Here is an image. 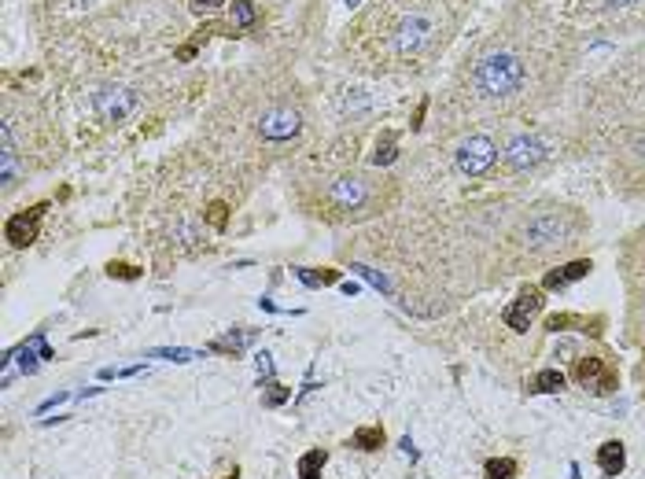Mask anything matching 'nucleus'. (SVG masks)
Listing matches in <instances>:
<instances>
[{
	"instance_id": "f257e3e1",
	"label": "nucleus",
	"mask_w": 645,
	"mask_h": 479,
	"mask_svg": "<svg viewBox=\"0 0 645 479\" xmlns=\"http://www.w3.org/2000/svg\"><path fill=\"white\" fill-rule=\"evenodd\" d=\"M476 85L487 96H512L524 85V63L509 52L483 56L476 67Z\"/></svg>"
},
{
	"instance_id": "f03ea898",
	"label": "nucleus",
	"mask_w": 645,
	"mask_h": 479,
	"mask_svg": "<svg viewBox=\"0 0 645 479\" xmlns=\"http://www.w3.org/2000/svg\"><path fill=\"white\" fill-rule=\"evenodd\" d=\"M498 159V148H494L490 137H468L461 148H458V170L465 177H483V173L494 166Z\"/></svg>"
},
{
	"instance_id": "7ed1b4c3",
	"label": "nucleus",
	"mask_w": 645,
	"mask_h": 479,
	"mask_svg": "<svg viewBox=\"0 0 645 479\" xmlns=\"http://www.w3.org/2000/svg\"><path fill=\"white\" fill-rule=\"evenodd\" d=\"M575 232V222L564 214H542L527 225V244L531 247H553V244H564V240Z\"/></svg>"
},
{
	"instance_id": "20e7f679",
	"label": "nucleus",
	"mask_w": 645,
	"mask_h": 479,
	"mask_svg": "<svg viewBox=\"0 0 645 479\" xmlns=\"http://www.w3.org/2000/svg\"><path fill=\"white\" fill-rule=\"evenodd\" d=\"M93 107L103 122H122L129 111L137 107V93L133 89H118V85H107L93 96Z\"/></svg>"
},
{
	"instance_id": "39448f33",
	"label": "nucleus",
	"mask_w": 645,
	"mask_h": 479,
	"mask_svg": "<svg viewBox=\"0 0 645 479\" xmlns=\"http://www.w3.org/2000/svg\"><path fill=\"white\" fill-rule=\"evenodd\" d=\"M575 380L583 383L590 395H612L616 391V373L609 369L605 358H583L575 365Z\"/></svg>"
},
{
	"instance_id": "423d86ee",
	"label": "nucleus",
	"mask_w": 645,
	"mask_h": 479,
	"mask_svg": "<svg viewBox=\"0 0 645 479\" xmlns=\"http://www.w3.org/2000/svg\"><path fill=\"white\" fill-rule=\"evenodd\" d=\"M299 129H303V118H299V111H291V107H273V111H266L262 122H258V133L266 140H291Z\"/></svg>"
},
{
	"instance_id": "0eeeda50",
	"label": "nucleus",
	"mask_w": 645,
	"mask_h": 479,
	"mask_svg": "<svg viewBox=\"0 0 645 479\" xmlns=\"http://www.w3.org/2000/svg\"><path fill=\"white\" fill-rule=\"evenodd\" d=\"M542 310V295H539V288H524L520 292V299L512 302V307H505V314H502V321L509 324L512 332H527V324H531V317Z\"/></svg>"
},
{
	"instance_id": "6e6552de",
	"label": "nucleus",
	"mask_w": 645,
	"mask_h": 479,
	"mask_svg": "<svg viewBox=\"0 0 645 479\" xmlns=\"http://www.w3.org/2000/svg\"><path fill=\"white\" fill-rule=\"evenodd\" d=\"M48 207L41 203V207H33V210H26V214H15V217H8V225H4V236L11 240V247H30L33 240H37V225H41V214H45Z\"/></svg>"
},
{
	"instance_id": "1a4fd4ad",
	"label": "nucleus",
	"mask_w": 645,
	"mask_h": 479,
	"mask_svg": "<svg viewBox=\"0 0 645 479\" xmlns=\"http://www.w3.org/2000/svg\"><path fill=\"white\" fill-rule=\"evenodd\" d=\"M546 159V148H542V140L539 137H516V140H509V148H505V163L512 166V170H531L535 163H542Z\"/></svg>"
},
{
	"instance_id": "9d476101",
	"label": "nucleus",
	"mask_w": 645,
	"mask_h": 479,
	"mask_svg": "<svg viewBox=\"0 0 645 479\" xmlns=\"http://www.w3.org/2000/svg\"><path fill=\"white\" fill-rule=\"evenodd\" d=\"M597 468L605 479H616L623 468H627V446H623L619 439H609L597 446Z\"/></svg>"
},
{
	"instance_id": "9b49d317",
	"label": "nucleus",
	"mask_w": 645,
	"mask_h": 479,
	"mask_svg": "<svg viewBox=\"0 0 645 479\" xmlns=\"http://www.w3.org/2000/svg\"><path fill=\"white\" fill-rule=\"evenodd\" d=\"M258 339V329H229L225 336H218L207 351H214V354H229V358H236V354H244L247 346Z\"/></svg>"
},
{
	"instance_id": "f8f14e48",
	"label": "nucleus",
	"mask_w": 645,
	"mask_h": 479,
	"mask_svg": "<svg viewBox=\"0 0 645 479\" xmlns=\"http://www.w3.org/2000/svg\"><path fill=\"white\" fill-rule=\"evenodd\" d=\"M332 203H339L343 210H358L365 203V185L358 177H343L332 185Z\"/></svg>"
},
{
	"instance_id": "ddd939ff",
	"label": "nucleus",
	"mask_w": 645,
	"mask_h": 479,
	"mask_svg": "<svg viewBox=\"0 0 645 479\" xmlns=\"http://www.w3.org/2000/svg\"><path fill=\"white\" fill-rule=\"evenodd\" d=\"M590 273V262L587 258H579V262H568V266H561V269H553L549 277H546V288H568V284H575V280H583Z\"/></svg>"
},
{
	"instance_id": "4468645a",
	"label": "nucleus",
	"mask_w": 645,
	"mask_h": 479,
	"mask_svg": "<svg viewBox=\"0 0 645 479\" xmlns=\"http://www.w3.org/2000/svg\"><path fill=\"white\" fill-rule=\"evenodd\" d=\"M325 465H329V450L314 446V450H306V453L295 461V475H299V479H321Z\"/></svg>"
},
{
	"instance_id": "2eb2a0df",
	"label": "nucleus",
	"mask_w": 645,
	"mask_h": 479,
	"mask_svg": "<svg viewBox=\"0 0 645 479\" xmlns=\"http://www.w3.org/2000/svg\"><path fill=\"white\" fill-rule=\"evenodd\" d=\"M383 443H387V435H383L380 424H361V428H354V435H351V446L361 450V453H376Z\"/></svg>"
},
{
	"instance_id": "dca6fc26",
	"label": "nucleus",
	"mask_w": 645,
	"mask_h": 479,
	"mask_svg": "<svg viewBox=\"0 0 645 479\" xmlns=\"http://www.w3.org/2000/svg\"><path fill=\"white\" fill-rule=\"evenodd\" d=\"M424 34H428V19H420V15H413L410 23H402V30H398V52L417 48Z\"/></svg>"
},
{
	"instance_id": "f3484780",
	"label": "nucleus",
	"mask_w": 645,
	"mask_h": 479,
	"mask_svg": "<svg viewBox=\"0 0 645 479\" xmlns=\"http://www.w3.org/2000/svg\"><path fill=\"white\" fill-rule=\"evenodd\" d=\"M531 391L535 395H557V391H564V376L557 373V369H542V373L531 380Z\"/></svg>"
},
{
	"instance_id": "a211bd4d",
	"label": "nucleus",
	"mask_w": 645,
	"mask_h": 479,
	"mask_svg": "<svg viewBox=\"0 0 645 479\" xmlns=\"http://www.w3.org/2000/svg\"><path fill=\"white\" fill-rule=\"evenodd\" d=\"M288 402H291V387L277 383V380H269V383L262 387V406H266V409H281V406H288Z\"/></svg>"
},
{
	"instance_id": "6ab92c4d",
	"label": "nucleus",
	"mask_w": 645,
	"mask_h": 479,
	"mask_svg": "<svg viewBox=\"0 0 645 479\" xmlns=\"http://www.w3.org/2000/svg\"><path fill=\"white\" fill-rule=\"evenodd\" d=\"M295 277H299V280H303V284H306V288H325V284H336V280H339V273H336V269H325V273H314V269H306V266H299V269H295Z\"/></svg>"
},
{
	"instance_id": "aec40b11",
	"label": "nucleus",
	"mask_w": 645,
	"mask_h": 479,
	"mask_svg": "<svg viewBox=\"0 0 645 479\" xmlns=\"http://www.w3.org/2000/svg\"><path fill=\"white\" fill-rule=\"evenodd\" d=\"M144 358H162V361H177V365H185V361L200 358V354L188 351V346H155V351H148Z\"/></svg>"
},
{
	"instance_id": "412c9836",
	"label": "nucleus",
	"mask_w": 645,
	"mask_h": 479,
	"mask_svg": "<svg viewBox=\"0 0 645 479\" xmlns=\"http://www.w3.org/2000/svg\"><path fill=\"white\" fill-rule=\"evenodd\" d=\"M483 475L487 479H516V461H512V457H490Z\"/></svg>"
},
{
	"instance_id": "4be33fe9",
	"label": "nucleus",
	"mask_w": 645,
	"mask_h": 479,
	"mask_svg": "<svg viewBox=\"0 0 645 479\" xmlns=\"http://www.w3.org/2000/svg\"><path fill=\"white\" fill-rule=\"evenodd\" d=\"M254 369H258V387H266V383L273 380V373H277V369H273V354H269V351H258V354H254Z\"/></svg>"
},
{
	"instance_id": "5701e85b",
	"label": "nucleus",
	"mask_w": 645,
	"mask_h": 479,
	"mask_svg": "<svg viewBox=\"0 0 645 479\" xmlns=\"http://www.w3.org/2000/svg\"><path fill=\"white\" fill-rule=\"evenodd\" d=\"M232 15H236V26H251V23H254L251 0H232Z\"/></svg>"
},
{
	"instance_id": "b1692460",
	"label": "nucleus",
	"mask_w": 645,
	"mask_h": 479,
	"mask_svg": "<svg viewBox=\"0 0 645 479\" xmlns=\"http://www.w3.org/2000/svg\"><path fill=\"white\" fill-rule=\"evenodd\" d=\"M354 273H358L361 280H369L373 288H380V292H391V284H387V277H383V273H376V269H369V266H354Z\"/></svg>"
},
{
	"instance_id": "393cba45",
	"label": "nucleus",
	"mask_w": 645,
	"mask_h": 479,
	"mask_svg": "<svg viewBox=\"0 0 645 479\" xmlns=\"http://www.w3.org/2000/svg\"><path fill=\"white\" fill-rule=\"evenodd\" d=\"M63 402H71V391H56V395H48L45 402L37 406V417H45L48 409H56V406H63Z\"/></svg>"
},
{
	"instance_id": "a878e982",
	"label": "nucleus",
	"mask_w": 645,
	"mask_h": 479,
	"mask_svg": "<svg viewBox=\"0 0 645 479\" xmlns=\"http://www.w3.org/2000/svg\"><path fill=\"white\" fill-rule=\"evenodd\" d=\"M26 343H30V346H33V351L41 354V361H52V358H56V351H52V346L45 343V336H41V332H37V336H30Z\"/></svg>"
},
{
	"instance_id": "bb28decb",
	"label": "nucleus",
	"mask_w": 645,
	"mask_h": 479,
	"mask_svg": "<svg viewBox=\"0 0 645 479\" xmlns=\"http://www.w3.org/2000/svg\"><path fill=\"white\" fill-rule=\"evenodd\" d=\"M107 273H111V277H122V280H137V277H140L137 266H125V262H111V266H107Z\"/></svg>"
},
{
	"instance_id": "cd10ccee",
	"label": "nucleus",
	"mask_w": 645,
	"mask_h": 479,
	"mask_svg": "<svg viewBox=\"0 0 645 479\" xmlns=\"http://www.w3.org/2000/svg\"><path fill=\"white\" fill-rule=\"evenodd\" d=\"M391 159H395V144H391V140H383V148H376L373 163H376V166H383V163H391Z\"/></svg>"
},
{
	"instance_id": "c85d7f7f",
	"label": "nucleus",
	"mask_w": 645,
	"mask_h": 479,
	"mask_svg": "<svg viewBox=\"0 0 645 479\" xmlns=\"http://www.w3.org/2000/svg\"><path fill=\"white\" fill-rule=\"evenodd\" d=\"M207 217H210L214 229H225V203H210V214H207Z\"/></svg>"
},
{
	"instance_id": "c756f323",
	"label": "nucleus",
	"mask_w": 645,
	"mask_h": 479,
	"mask_svg": "<svg viewBox=\"0 0 645 479\" xmlns=\"http://www.w3.org/2000/svg\"><path fill=\"white\" fill-rule=\"evenodd\" d=\"M398 450L410 457V461H420V450H417V443L410 439V435H402V439H398Z\"/></svg>"
},
{
	"instance_id": "7c9ffc66",
	"label": "nucleus",
	"mask_w": 645,
	"mask_h": 479,
	"mask_svg": "<svg viewBox=\"0 0 645 479\" xmlns=\"http://www.w3.org/2000/svg\"><path fill=\"white\" fill-rule=\"evenodd\" d=\"M557 358H561V361L575 358V343H572V339H561V343H557Z\"/></svg>"
},
{
	"instance_id": "2f4dec72",
	"label": "nucleus",
	"mask_w": 645,
	"mask_h": 479,
	"mask_svg": "<svg viewBox=\"0 0 645 479\" xmlns=\"http://www.w3.org/2000/svg\"><path fill=\"white\" fill-rule=\"evenodd\" d=\"M103 391H107V387H81L74 398H81V402H85V398H96V395H103Z\"/></svg>"
},
{
	"instance_id": "473e14b6",
	"label": "nucleus",
	"mask_w": 645,
	"mask_h": 479,
	"mask_svg": "<svg viewBox=\"0 0 645 479\" xmlns=\"http://www.w3.org/2000/svg\"><path fill=\"white\" fill-rule=\"evenodd\" d=\"M222 0H192V11H210V8H218Z\"/></svg>"
},
{
	"instance_id": "72a5a7b5",
	"label": "nucleus",
	"mask_w": 645,
	"mask_h": 479,
	"mask_svg": "<svg viewBox=\"0 0 645 479\" xmlns=\"http://www.w3.org/2000/svg\"><path fill=\"white\" fill-rule=\"evenodd\" d=\"M100 380H103V383H107V380H118V369H115V365H103V369H100Z\"/></svg>"
},
{
	"instance_id": "f704fd0d",
	"label": "nucleus",
	"mask_w": 645,
	"mask_h": 479,
	"mask_svg": "<svg viewBox=\"0 0 645 479\" xmlns=\"http://www.w3.org/2000/svg\"><path fill=\"white\" fill-rule=\"evenodd\" d=\"M339 288H343V295H358V284H354V280H343Z\"/></svg>"
},
{
	"instance_id": "c9c22d12",
	"label": "nucleus",
	"mask_w": 645,
	"mask_h": 479,
	"mask_svg": "<svg viewBox=\"0 0 645 479\" xmlns=\"http://www.w3.org/2000/svg\"><path fill=\"white\" fill-rule=\"evenodd\" d=\"M11 380H15V373H11L8 365H4V376H0V387H11Z\"/></svg>"
},
{
	"instance_id": "e433bc0d",
	"label": "nucleus",
	"mask_w": 645,
	"mask_h": 479,
	"mask_svg": "<svg viewBox=\"0 0 645 479\" xmlns=\"http://www.w3.org/2000/svg\"><path fill=\"white\" fill-rule=\"evenodd\" d=\"M609 4H616V8H623V4H634V0H609Z\"/></svg>"
},
{
	"instance_id": "4c0bfd02",
	"label": "nucleus",
	"mask_w": 645,
	"mask_h": 479,
	"mask_svg": "<svg viewBox=\"0 0 645 479\" xmlns=\"http://www.w3.org/2000/svg\"><path fill=\"white\" fill-rule=\"evenodd\" d=\"M572 479H583V475H579V465H575V461H572Z\"/></svg>"
},
{
	"instance_id": "58836bf2",
	"label": "nucleus",
	"mask_w": 645,
	"mask_h": 479,
	"mask_svg": "<svg viewBox=\"0 0 645 479\" xmlns=\"http://www.w3.org/2000/svg\"><path fill=\"white\" fill-rule=\"evenodd\" d=\"M225 479H240V468H232V472H229Z\"/></svg>"
}]
</instances>
